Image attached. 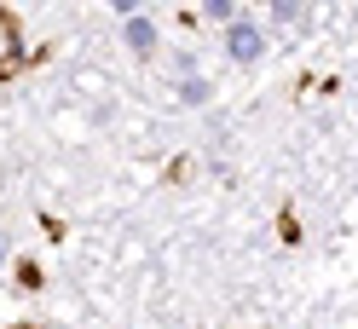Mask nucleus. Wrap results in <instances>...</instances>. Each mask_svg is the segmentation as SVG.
I'll list each match as a JSON object with an SVG mask.
<instances>
[{"label":"nucleus","instance_id":"nucleus-1","mask_svg":"<svg viewBox=\"0 0 358 329\" xmlns=\"http://www.w3.org/2000/svg\"><path fill=\"white\" fill-rule=\"evenodd\" d=\"M226 52H231V64L255 70V64L266 58V29L255 24V17H237V24L226 29Z\"/></svg>","mask_w":358,"mask_h":329},{"label":"nucleus","instance_id":"nucleus-2","mask_svg":"<svg viewBox=\"0 0 358 329\" xmlns=\"http://www.w3.org/2000/svg\"><path fill=\"white\" fill-rule=\"evenodd\" d=\"M122 41H127V47L133 52H156V24H150V17H139V12H133V17H122Z\"/></svg>","mask_w":358,"mask_h":329},{"label":"nucleus","instance_id":"nucleus-3","mask_svg":"<svg viewBox=\"0 0 358 329\" xmlns=\"http://www.w3.org/2000/svg\"><path fill=\"white\" fill-rule=\"evenodd\" d=\"M179 98H185V104H208V98H214V81H208L203 70H196V75H179Z\"/></svg>","mask_w":358,"mask_h":329},{"label":"nucleus","instance_id":"nucleus-4","mask_svg":"<svg viewBox=\"0 0 358 329\" xmlns=\"http://www.w3.org/2000/svg\"><path fill=\"white\" fill-rule=\"evenodd\" d=\"M203 17H208V24H237V17H243V6H237V0H208V6L203 12H196V24H203Z\"/></svg>","mask_w":358,"mask_h":329},{"label":"nucleus","instance_id":"nucleus-5","mask_svg":"<svg viewBox=\"0 0 358 329\" xmlns=\"http://www.w3.org/2000/svg\"><path fill=\"white\" fill-rule=\"evenodd\" d=\"M41 283H47V272H41L35 260H17V289H29V295H35Z\"/></svg>","mask_w":358,"mask_h":329},{"label":"nucleus","instance_id":"nucleus-6","mask_svg":"<svg viewBox=\"0 0 358 329\" xmlns=\"http://www.w3.org/2000/svg\"><path fill=\"white\" fill-rule=\"evenodd\" d=\"M278 237H283V243H301V214H295V208L278 214Z\"/></svg>","mask_w":358,"mask_h":329},{"label":"nucleus","instance_id":"nucleus-7","mask_svg":"<svg viewBox=\"0 0 358 329\" xmlns=\"http://www.w3.org/2000/svg\"><path fill=\"white\" fill-rule=\"evenodd\" d=\"M266 17H272V24H295V17H301V6H295V0H278V6L266 12Z\"/></svg>","mask_w":358,"mask_h":329},{"label":"nucleus","instance_id":"nucleus-8","mask_svg":"<svg viewBox=\"0 0 358 329\" xmlns=\"http://www.w3.org/2000/svg\"><path fill=\"white\" fill-rule=\"evenodd\" d=\"M41 231H47L52 243H64V219H52V214H41Z\"/></svg>","mask_w":358,"mask_h":329},{"label":"nucleus","instance_id":"nucleus-9","mask_svg":"<svg viewBox=\"0 0 358 329\" xmlns=\"http://www.w3.org/2000/svg\"><path fill=\"white\" fill-rule=\"evenodd\" d=\"M0 266H6V237H0Z\"/></svg>","mask_w":358,"mask_h":329},{"label":"nucleus","instance_id":"nucleus-10","mask_svg":"<svg viewBox=\"0 0 358 329\" xmlns=\"http://www.w3.org/2000/svg\"><path fill=\"white\" fill-rule=\"evenodd\" d=\"M12 329H41V323H12Z\"/></svg>","mask_w":358,"mask_h":329}]
</instances>
